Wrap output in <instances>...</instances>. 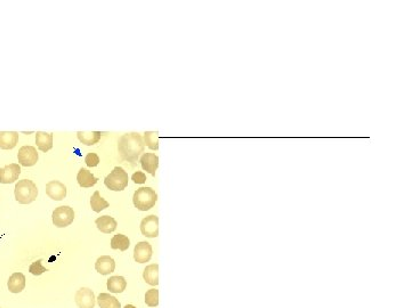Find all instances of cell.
Returning a JSON list of instances; mask_svg holds the SVG:
<instances>
[{
    "instance_id": "cell-1",
    "label": "cell",
    "mask_w": 411,
    "mask_h": 308,
    "mask_svg": "<svg viewBox=\"0 0 411 308\" xmlns=\"http://www.w3.org/2000/svg\"><path fill=\"white\" fill-rule=\"evenodd\" d=\"M144 149H145V144H144L142 135L138 133L125 134L119 138L118 152L120 159L131 163L133 166L136 164L139 155L144 152Z\"/></svg>"
},
{
    "instance_id": "cell-2",
    "label": "cell",
    "mask_w": 411,
    "mask_h": 308,
    "mask_svg": "<svg viewBox=\"0 0 411 308\" xmlns=\"http://www.w3.org/2000/svg\"><path fill=\"white\" fill-rule=\"evenodd\" d=\"M38 195V188L30 179L19 180L14 188L15 200L21 204H30Z\"/></svg>"
},
{
    "instance_id": "cell-3",
    "label": "cell",
    "mask_w": 411,
    "mask_h": 308,
    "mask_svg": "<svg viewBox=\"0 0 411 308\" xmlns=\"http://www.w3.org/2000/svg\"><path fill=\"white\" fill-rule=\"evenodd\" d=\"M158 201V194L153 188L141 187L134 193L133 202L135 208L141 211H147L153 208Z\"/></svg>"
},
{
    "instance_id": "cell-4",
    "label": "cell",
    "mask_w": 411,
    "mask_h": 308,
    "mask_svg": "<svg viewBox=\"0 0 411 308\" xmlns=\"http://www.w3.org/2000/svg\"><path fill=\"white\" fill-rule=\"evenodd\" d=\"M129 177L127 171L121 167H116L114 169L106 176L104 179L105 186L111 191L120 192L128 186Z\"/></svg>"
},
{
    "instance_id": "cell-5",
    "label": "cell",
    "mask_w": 411,
    "mask_h": 308,
    "mask_svg": "<svg viewBox=\"0 0 411 308\" xmlns=\"http://www.w3.org/2000/svg\"><path fill=\"white\" fill-rule=\"evenodd\" d=\"M53 224L59 228H64L71 225L75 220V211L68 205L57 207L52 213Z\"/></svg>"
},
{
    "instance_id": "cell-6",
    "label": "cell",
    "mask_w": 411,
    "mask_h": 308,
    "mask_svg": "<svg viewBox=\"0 0 411 308\" xmlns=\"http://www.w3.org/2000/svg\"><path fill=\"white\" fill-rule=\"evenodd\" d=\"M141 232L145 237L154 239L159 236V218L157 216L151 215L145 217L141 223Z\"/></svg>"
},
{
    "instance_id": "cell-7",
    "label": "cell",
    "mask_w": 411,
    "mask_h": 308,
    "mask_svg": "<svg viewBox=\"0 0 411 308\" xmlns=\"http://www.w3.org/2000/svg\"><path fill=\"white\" fill-rule=\"evenodd\" d=\"M19 163L23 167H32L38 162V153L35 146H22L18 153Z\"/></svg>"
},
{
    "instance_id": "cell-8",
    "label": "cell",
    "mask_w": 411,
    "mask_h": 308,
    "mask_svg": "<svg viewBox=\"0 0 411 308\" xmlns=\"http://www.w3.org/2000/svg\"><path fill=\"white\" fill-rule=\"evenodd\" d=\"M75 300L79 308H94L95 307V294L88 287H81L77 291Z\"/></svg>"
},
{
    "instance_id": "cell-9",
    "label": "cell",
    "mask_w": 411,
    "mask_h": 308,
    "mask_svg": "<svg viewBox=\"0 0 411 308\" xmlns=\"http://www.w3.org/2000/svg\"><path fill=\"white\" fill-rule=\"evenodd\" d=\"M21 174V167L18 163H11L0 168V184H12L18 180Z\"/></svg>"
},
{
    "instance_id": "cell-10",
    "label": "cell",
    "mask_w": 411,
    "mask_h": 308,
    "mask_svg": "<svg viewBox=\"0 0 411 308\" xmlns=\"http://www.w3.org/2000/svg\"><path fill=\"white\" fill-rule=\"evenodd\" d=\"M152 253H153V250H152V245L149 242H139L135 245L134 259L138 264H145L151 260Z\"/></svg>"
},
{
    "instance_id": "cell-11",
    "label": "cell",
    "mask_w": 411,
    "mask_h": 308,
    "mask_svg": "<svg viewBox=\"0 0 411 308\" xmlns=\"http://www.w3.org/2000/svg\"><path fill=\"white\" fill-rule=\"evenodd\" d=\"M46 194L54 201H62L67 196V186L59 180H51L46 184Z\"/></svg>"
},
{
    "instance_id": "cell-12",
    "label": "cell",
    "mask_w": 411,
    "mask_h": 308,
    "mask_svg": "<svg viewBox=\"0 0 411 308\" xmlns=\"http://www.w3.org/2000/svg\"><path fill=\"white\" fill-rule=\"evenodd\" d=\"M95 269L101 275H109L116 269V261L110 256H102L96 260Z\"/></svg>"
},
{
    "instance_id": "cell-13",
    "label": "cell",
    "mask_w": 411,
    "mask_h": 308,
    "mask_svg": "<svg viewBox=\"0 0 411 308\" xmlns=\"http://www.w3.org/2000/svg\"><path fill=\"white\" fill-rule=\"evenodd\" d=\"M7 287L12 293L22 292L26 287V276L22 273L12 274L7 281Z\"/></svg>"
},
{
    "instance_id": "cell-14",
    "label": "cell",
    "mask_w": 411,
    "mask_h": 308,
    "mask_svg": "<svg viewBox=\"0 0 411 308\" xmlns=\"http://www.w3.org/2000/svg\"><path fill=\"white\" fill-rule=\"evenodd\" d=\"M142 168L152 176H155V172L159 167V158L154 153H144L141 158Z\"/></svg>"
},
{
    "instance_id": "cell-15",
    "label": "cell",
    "mask_w": 411,
    "mask_h": 308,
    "mask_svg": "<svg viewBox=\"0 0 411 308\" xmlns=\"http://www.w3.org/2000/svg\"><path fill=\"white\" fill-rule=\"evenodd\" d=\"M19 142V134L16 131H0V149L12 150Z\"/></svg>"
},
{
    "instance_id": "cell-16",
    "label": "cell",
    "mask_w": 411,
    "mask_h": 308,
    "mask_svg": "<svg viewBox=\"0 0 411 308\" xmlns=\"http://www.w3.org/2000/svg\"><path fill=\"white\" fill-rule=\"evenodd\" d=\"M95 224L97 226V228L100 229L102 233H105V234H110V233L114 232L118 226L117 220L114 219L113 217H110V216L98 217V218L95 220Z\"/></svg>"
},
{
    "instance_id": "cell-17",
    "label": "cell",
    "mask_w": 411,
    "mask_h": 308,
    "mask_svg": "<svg viewBox=\"0 0 411 308\" xmlns=\"http://www.w3.org/2000/svg\"><path fill=\"white\" fill-rule=\"evenodd\" d=\"M36 144L41 152H48L53 147V134L44 133V131H37L36 134Z\"/></svg>"
},
{
    "instance_id": "cell-18",
    "label": "cell",
    "mask_w": 411,
    "mask_h": 308,
    "mask_svg": "<svg viewBox=\"0 0 411 308\" xmlns=\"http://www.w3.org/2000/svg\"><path fill=\"white\" fill-rule=\"evenodd\" d=\"M143 278L149 285L157 286L159 284V265L152 264L146 266L143 272Z\"/></svg>"
},
{
    "instance_id": "cell-19",
    "label": "cell",
    "mask_w": 411,
    "mask_h": 308,
    "mask_svg": "<svg viewBox=\"0 0 411 308\" xmlns=\"http://www.w3.org/2000/svg\"><path fill=\"white\" fill-rule=\"evenodd\" d=\"M77 180L78 184H79L81 187H92L97 183L98 178H96L95 176L87 169L81 168L77 175Z\"/></svg>"
},
{
    "instance_id": "cell-20",
    "label": "cell",
    "mask_w": 411,
    "mask_h": 308,
    "mask_svg": "<svg viewBox=\"0 0 411 308\" xmlns=\"http://www.w3.org/2000/svg\"><path fill=\"white\" fill-rule=\"evenodd\" d=\"M77 136L82 144L90 146L98 143V141L101 139L102 134L100 131H78Z\"/></svg>"
},
{
    "instance_id": "cell-21",
    "label": "cell",
    "mask_w": 411,
    "mask_h": 308,
    "mask_svg": "<svg viewBox=\"0 0 411 308\" xmlns=\"http://www.w3.org/2000/svg\"><path fill=\"white\" fill-rule=\"evenodd\" d=\"M106 285L111 293H122L126 290L127 282L122 276H112L109 278Z\"/></svg>"
},
{
    "instance_id": "cell-22",
    "label": "cell",
    "mask_w": 411,
    "mask_h": 308,
    "mask_svg": "<svg viewBox=\"0 0 411 308\" xmlns=\"http://www.w3.org/2000/svg\"><path fill=\"white\" fill-rule=\"evenodd\" d=\"M97 303L100 308H121V303L118 299L109 293H101L98 295Z\"/></svg>"
},
{
    "instance_id": "cell-23",
    "label": "cell",
    "mask_w": 411,
    "mask_h": 308,
    "mask_svg": "<svg viewBox=\"0 0 411 308\" xmlns=\"http://www.w3.org/2000/svg\"><path fill=\"white\" fill-rule=\"evenodd\" d=\"M130 245V241L128 237L123 234H117L111 240V248L113 250H120V251H126L128 250Z\"/></svg>"
},
{
    "instance_id": "cell-24",
    "label": "cell",
    "mask_w": 411,
    "mask_h": 308,
    "mask_svg": "<svg viewBox=\"0 0 411 308\" xmlns=\"http://www.w3.org/2000/svg\"><path fill=\"white\" fill-rule=\"evenodd\" d=\"M90 207H92L93 211L101 212L102 210H104V209L109 208V202L102 198L100 195V192L96 191L92 195V198H90Z\"/></svg>"
},
{
    "instance_id": "cell-25",
    "label": "cell",
    "mask_w": 411,
    "mask_h": 308,
    "mask_svg": "<svg viewBox=\"0 0 411 308\" xmlns=\"http://www.w3.org/2000/svg\"><path fill=\"white\" fill-rule=\"evenodd\" d=\"M158 131H145L144 134L143 141L144 144L151 150H158L159 149V136Z\"/></svg>"
},
{
    "instance_id": "cell-26",
    "label": "cell",
    "mask_w": 411,
    "mask_h": 308,
    "mask_svg": "<svg viewBox=\"0 0 411 308\" xmlns=\"http://www.w3.org/2000/svg\"><path fill=\"white\" fill-rule=\"evenodd\" d=\"M145 303L149 307H157L159 305V290L151 289L145 293Z\"/></svg>"
},
{
    "instance_id": "cell-27",
    "label": "cell",
    "mask_w": 411,
    "mask_h": 308,
    "mask_svg": "<svg viewBox=\"0 0 411 308\" xmlns=\"http://www.w3.org/2000/svg\"><path fill=\"white\" fill-rule=\"evenodd\" d=\"M29 272H30L32 275H35V276H39V275L48 272V269L45 268L43 264H41V259H39L35 262H32L30 267H29Z\"/></svg>"
},
{
    "instance_id": "cell-28",
    "label": "cell",
    "mask_w": 411,
    "mask_h": 308,
    "mask_svg": "<svg viewBox=\"0 0 411 308\" xmlns=\"http://www.w3.org/2000/svg\"><path fill=\"white\" fill-rule=\"evenodd\" d=\"M85 162L90 168L96 167V166H98V163H100V158H98V155L96 153H93V152H90V153H88L87 155H86Z\"/></svg>"
},
{
    "instance_id": "cell-29",
    "label": "cell",
    "mask_w": 411,
    "mask_h": 308,
    "mask_svg": "<svg viewBox=\"0 0 411 308\" xmlns=\"http://www.w3.org/2000/svg\"><path fill=\"white\" fill-rule=\"evenodd\" d=\"M131 180H133L135 184H144L147 179H146V175L144 174V172L136 171L133 176H131Z\"/></svg>"
},
{
    "instance_id": "cell-30",
    "label": "cell",
    "mask_w": 411,
    "mask_h": 308,
    "mask_svg": "<svg viewBox=\"0 0 411 308\" xmlns=\"http://www.w3.org/2000/svg\"><path fill=\"white\" fill-rule=\"evenodd\" d=\"M125 308H136V307L133 306V305H127V306H125Z\"/></svg>"
}]
</instances>
